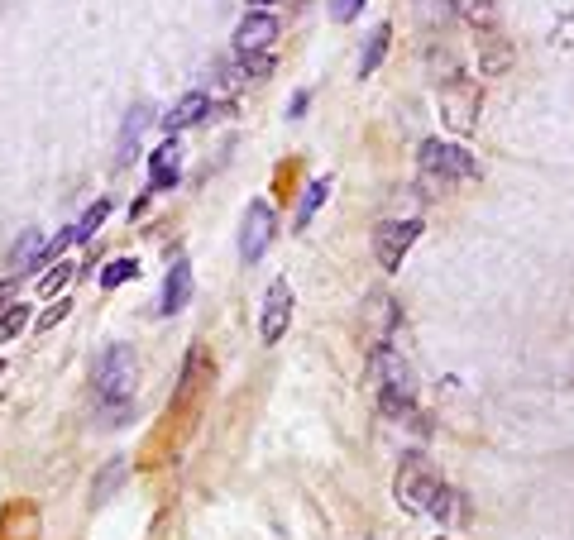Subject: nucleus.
Here are the masks:
<instances>
[{
  "instance_id": "1",
  "label": "nucleus",
  "mask_w": 574,
  "mask_h": 540,
  "mask_svg": "<svg viewBox=\"0 0 574 540\" xmlns=\"http://www.w3.org/2000/svg\"><path fill=\"white\" fill-rule=\"evenodd\" d=\"M393 493H398L402 507H412L421 517H455V493H450V483H445L421 454H407L402 459L398 478H393Z\"/></svg>"
},
{
  "instance_id": "2",
  "label": "nucleus",
  "mask_w": 574,
  "mask_h": 540,
  "mask_svg": "<svg viewBox=\"0 0 574 540\" xmlns=\"http://www.w3.org/2000/svg\"><path fill=\"white\" fill-rule=\"evenodd\" d=\"M369 368H374L378 383V407L388 416H398V421H412L417 416V373H412V364L388 340H378L369 349Z\"/></svg>"
},
{
  "instance_id": "3",
  "label": "nucleus",
  "mask_w": 574,
  "mask_h": 540,
  "mask_svg": "<svg viewBox=\"0 0 574 540\" xmlns=\"http://www.w3.org/2000/svg\"><path fill=\"white\" fill-rule=\"evenodd\" d=\"M417 168H421V182L436 187V192H450L460 182H479V158L460 144H445V139H426L417 153Z\"/></svg>"
},
{
  "instance_id": "4",
  "label": "nucleus",
  "mask_w": 574,
  "mask_h": 540,
  "mask_svg": "<svg viewBox=\"0 0 574 540\" xmlns=\"http://www.w3.org/2000/svg\"><path fill=\"white\" fill-rule=\"evenodd\" d=\"M139 388V354L130 345H111L96 359V397L101 402H130Z\"/></svg>"
},
{
  "instance_id": "5",
  "label": "nucleus",
  "mask_w": 574,
  "mask_h": 540,
  "mask_svg": "<svg viewBox=\"0 0 574 540\" xmlns=\"http://www.w3.org/2000/svg\"><path fill=\"white\" fill-rule=\"evenodd\" d=\"M436 101H441V115L450 130L469 134L474 125H479V110H484V91H479V82H469V77H460V72H450L441 87H436Z\"/></svg>"
},
{
  "instance_id": "6",
  "label": "nucleus",
  "mask_w": 574,
  "mask_h": 540,
  "mask_svg": "<svg viewBox=\"0 0 574 540\" xmlns=\"http://www.w3.org/2000/svg\"><path fill=\"white\" fill-rule=\"evenodd\" d=\"M421 235V220H383L374 230V259L378 268H388V273H398L402 259H407V249L417 244Z\"/></svg>"
},
{
  "instance_id": "7",
  "label": "nucleus",
  "mask_w": 574,
  "mask_h": 540,
  "mask_svg": "<svg viewBox=\"0 0 574 540\" xmlns=\"http://www.w3.org/2000/svg\"><path fill=\"white\" fill-rule=\"evenodd\" d=\"M273 230H278V220H273V206L264 201H249V211H244V225H240V259L244 263H259L268 254V244H273Z\"/></svg>"
},
{
  "instance_id": "8",
  "label": "nucleus",
  "mask_w": 574,
  "mask_h": 540,
  "mask_svg": "<svg viewBox=\"0 0 574 540\" xmlns=\"http://www.w3.org/2000/svg\"><path fill=\"white\" fill-rule=\"evenodd\" d=\"M292 325V282L287 278H273L264 292V321H259V340L264 345H278Z\"/></svg>"
},
{
  "instance_id": "9",
  "label": "nucleus",
  "mask_w": 574,
  "mask_h": 540,
  "mask_svg": "<svg viewBox=\"0 0 574 540\" xmlns=\"http://www.w3.org/2000/svg\"><path fill=\"white\" fill-rule=\"evenodd\" d=\"M273 39H278V20H273V15H264V10L244 15L240 29H235V48H240V53H264Z\"/></svg>"
},
{
  "instance_id": "10",
  "label": "nucleus",
  "mask_w": 574,
  "mask_h": 540,
  "mask_svg": "<svg viewBox=\"0 0 574 540\" xmlns=\"http://www.w3.org/2000/svg\"><path fill=\"white\" fill-rule=\"evenodd\" d=\"M177 177H182V149H177V139H168L149 153V182H154V192H173Z\"/></svg>"
},
{
  "instance_id": "11",
  "label": "nucleus",
  "mask_w": 574,
  "mask_h": 540,
  "mask_svg": "<svg viewBox=\"0 0 574 540\" xmlns=\"http://www.w3.org/2000/svg\"><path fill=\"white\" fill-rule=\"evenodd\" d=\"M187 302H192V263L177 259L173 268H168V278H163V302H158V311H163V316H177Z\"/></svg>"
},
{
  "instance_id": "12",
  "label": "nucleus",
  "mask_w": 574,
  "mask_h": 540,
  "mask_svg": "<svg viewBox=\"0 0 574 540\" xmlns=\"http://www.w3.org/2000/svg\"><path fill=\"white\" fill-rule=\"evenodd\" d=\"M508 63H512L508 39H503L498 29H479V72H488V77H498V72H503Z\"/></svg>"
},
{
  "instance_id": "13",
  "label": "nucleus",
  "mask_w": 574,
  "mask_h": 540,
  "mask_svg": "<svg viewBox=\"0 0 574 540\" xmlns=\"http://www.w3.org/2000/svg\"><path fill=\"white\" fill-rule=\"evenodd\" d=\"M273 72V58L268 53H240V63L225 67V87H240V82H264Z\"/></svg>"
},
{
  "instance_id": "14",
  "label": "nucleus",
  "mask_w": 574,
  "mask_h": 540,
  "mask_svg": "<svg viewBox=\"0 0 574 540\" xmlns=\"http://www.w3.org/2000/svg\"><path fill=\"white\" fill-rule=\"evenodd\" d=\"M206 383H211V359H206V349L197 345L187 354V368H182V402H192Z\"/></svg>"
},
{
  "instance_id": "15",
  "label": "nucleus",
  "mask_w": 574,
  "mask_h": 540,
  "mask_svg": "<svg viewBox=\"0 0 574 540\" xmlns=\"http://www.w3.org/2000/svg\"><path fill=\"white\" fill-rule=\"evenodd\" d=\"M206 110H211V101H206L201 91H192V96H182L173 106V115H163V125H168V130H187V125H197Z\"/></svg>"
},
{
  "instance_id": "16",
  "label": "nucleus",
  "mask_w": 574,
  "mask_h": 540,
  "mask_svg": "<svg viewBox=\"0 0 574 540\" xmlns=\"http://www.w3.org/2000/svg\"><path fill=\"white\" fill-rule=\"evenodd\" d=\"M388 39H393V24H378L374 34H369V48H364V58H359V77H374L378 72L383 53H388Z\"/></svg>"
},
{
  "instance_id": "17",
  "label": "nucleus",
  "mask_w": 574,
  "mask_h": 540,
  "mask_svg": "<svg viewBox=\"0 0 574 540\" xmlns=\"http://www.w3.org/2000/svg\"><path fill=\"white\" fill-rule=\"evenodd\" d=\"M144 125H149V106H130V115H125V130H120V163H130V158H134V144H139Z\"/></svg>"
},
{
  "instance_id": "18",
  "label": "nucleus",
  "mask_w": 574,
  "mask_h": 540,
  "mask_svg": "<svg viewBox=\"0 0 574 540\" xmlns=\"http://www.w3.org/2000/svg\"><path fill=\"white\" fill-rule=\"evenodd\" d=\"M412 15L421 20V29H441L455 15V0H412Z\"/></svg>"
},
{
  "instance_id": "19",
  "label": "nucleus",
  "mask_w": 574,
  "mask_h": 540,
  "mask_svg": "<svg viewBox=\"0 0 574 540\" xmlns=\"http://www.w3.org/2000/svg\"><path fill=\"white\" fill-rule=\"evenodd\" d=\"M455 10L474 29H498V0H455Z\"/></svg>"
},
{
  "instance_id": "20",
  "label": "nucleus",
  "mask_w": 574,
  "mask_h": 540,
  "mask_svg": "<svg viewBox=\"0 0 574 540\" xmlns=\"http://www.w3.org/2000/svg\"><path fill=\"white\" fill-rule=\"evenodd\" d=\"M106 216H111V201H96V206H87V216L72 225V244H87V239L96 235L101 225H106Z\"/></svg>"
},
{
  "instance_id": "21",
  "label": "nucleus",
  "mask_w": 574,
  "mask_h": 540,
  "mask_svg": "<svg viewBox=\"0 0 574 540\" xmlns=\"http://www.w3.org/2000/svg\"><path fill=\"white\" fill-rule=\"evenodd\" d=\"M10 263H15V268H34V263H44V235H39V230H24V239L15 244Z\"/></svg>"
},
{
  "instance_id": "22",
  "label": "nucleus",
  "mask_w": 574,
  "mask_h": 540,
  "mask_svg": "<svg viewBox=\"0 0 574 540\" xmlns=\"http://www.w3.org/2000/svg\"><path fill=\"white\" fill-rule=\"evenodd\" d=\"M134 273H139V263L134 259H111L106 268H101V287L111 292V287H120V282H130Z\"/></svg>"
},
{
  "instance_id": "23",
  "label": "nucleus",
  "mask_w": 574,
  "mask_h": 540,
  "mask_svg": "<svg viewBox=\"0 0 574 540\" xmlns=\"http://www.w3.org/2000/svg\"><path fill=\"white\" fill-rule=\"evenodd\" d=\"M326 192H331V182H311V187H307V196H302V211H297V225H302V230L311 225V216H316V206L326 201Z\"/></svg>"
},
{
  "instance_id": "24",
  "label": "nucleus",
  "mask_w": 574,
  "mask_h": 540,
  "mask_svg": "<svg viewBox=\"0 0 574 540\" xmlns=\"http://www.w3.org/2000/svg\"><path fill=\"white\" fill-rule=\"evenodd\" d=\"M24 325H29V311H24V306H10V311L0 316V345L15 340V335H24Z\"/></svg>"
},
{
  "instance_id": "25",
  "label": "nucleus",
  "mask_w": 574,
  "mask_h": 540,
  "mask_svg": "<svg viewBox=\"0 0 574 540\" xmlns=\"http://www.w3.org/2000/svg\"><path fill=\"white\" fill-rule=\"evenodd\" d=\"M67 278H72V263L58 259V273H44V282H39V292H44V297H53L58 287H67Z\"/></svg>"
},
{
  "instance_id": "26",
  "label": "nucleus",
  "mask_w": 574,
  "mask_h": 540,
  "mask_svg": "<svg viewBox=\"0 0 574 540\" xmlns=\"http://www.w3.org/2000/svg\"><path fill=\"white\" fill-rule=\"evenodd\" d=\"M359 10H364V0H335V5H331V20H335V24H350Z\"/></svg>"
},
{
  "instance_id": "27",
  "label": "nucleus",
  "mask_w": 574,
  "mask_h": 540,
  "mask_svg": "<svg viewBox=\"0 0 574 540\" xmlns=\"http://www.w3.org/2000/svg\"><path fill=\"white\" fill-rule=\"evenodd\" d=\"M67 311H72V302H67V297H58V306H48L44 316H39V330H48V325H58L67 316Z\"/></svg>"
},
{
  "instance_id": "28",
  "label": "nucleus",
  "mask_w": 574,
  "mask_h": 540,
  "mask_svg": "<svg viewBox=\"0 0 574 540\" xmlns=\"http://www.w3.org/2000/svg\"><path fill=\"white\" fill-rule=\"evenodd\" d=\"M15 302H20V282H15V278L0 282V316H5V311H10Z\"/></svg>"
},
{
  "instance_id": "29",
  "label": "nucleus",
  "mask_w": 574,
  "mask_h": 540,
  "mask_svg": "<svg viewBox=\"0 0 574 540\" xmlns=\"http://www.w3.org/2000/svg\"><path fill=\"white\" fill-rule=\"evenodd\" d=\"M120 478H125V464H111V474L101 478V483H96V497H106L115 488V483H120Z\"/></svg>"
},
{
  "instance_id": "30",
  "label": "nucleus",
  "mask_w": 574,
  "mask_h": 540,
  "mask_svg": "<svg viewBox=\"0 0 574 540\" xmlns=\"http://www.w3.org/2000/svg\"><path fill=\"white\" fill-rule=\"evenodd\" d=\"M249 5H259V10H264V5H273V0H249Z\"/></svg>"
},
{
  "instance_id": "31",
  "label": "nucleus",
  "mask_w": 574,
  "mask_h": 540,
  "mask_svg": "<svg viewBox=\"0 0 574 540\" xmlns=\"http://www.w3.org/2000/svg\"><path fill=\"white\" fill-rule=\"evenodd\" d=\"M0 373H5V364H0Z\"/></svg>"
}]
</instances>
